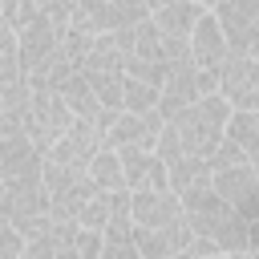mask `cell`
Listing matches in <instances>:
<instances>
[{
    "mask_svg": "<svg viewBox=\"0 0 259 259\" xmlns=\"http://www.w3.org/2000/svg\"><path fill=\"white\" fill-rule=\"evenodd\" d=\"M227 117H231V105H227V97L214 89V93L182 105V109L170 117V125H174V134H178V142H182L186 154L210 158L214 146H219L223 134H227Z\"/></svg>",
    "mask_w": 259,
    "mask_h": 259,
    "instance_id": "cell-1",
    "label": "cell"
},
{
    "mask_svg": "<svg viewBox=\"0 0 259 259\" xmlns=\"http://www.w3.org/2000/svg\"><path fill=\"white\" fill-rule=\"evenodd\" d=\"M45 190H49V214L53 219H77L81 206L101 186L89 178V170H77V166H65V162L45 158Z\"/></svg>",
    "mask_w": 259,
    "mask_h": 259,
    "instance_id": "cell-2",
    "label": "cell"
},
{
    "mask_svg": "<svg viewBox=\"0 0 259 259\" xmlns=\"http://www.w3.org/2000/svg\"><path fill=\"white\" fill-rule=\"evenodd\" d=\"M214 89H219V69H202V65H194V61L170 65V69H166V81H162V101H158V109H162V117L170 121L182 105H190V101H198V97H206V93H214Z\"/></svg>",
    "mask_w": 259,
    "mask_h": 259,
    "instance_id": "cell-3",
    "label": "cell"
},
{
    "mask_svg": "<svg viewBox=\"0 0 259 259\" xmlns=\"http://www.w3.org/2000/svg\"><path fill=\"white\" fill-rule=\"evenodd\" d=\"M73 117H77V113L65 105V97H61L57 89H32V101H28V109H24V134L36 142L40 154H49V146L69 130Z\"/></svg>",
    "mask_w": 259,
    "mask_h": 259,
    "instance_id": "cell-4",
    "label": "cell"
},
{
    "mask_svg": "<svg viewBox=\"0 0 259 259\" xmlns=\"http://www.w3.org/2000/svg\"><path fill=\"white\" fill-rule=\"evenodd\" d=\"M219 93L231 109H259V61L251 53H227L219 65Z\"/></svg>",
    "mask_w": 259,
    "mask_h": 259,
    "instance_id": "cell-5",
    "label": "cell"
},
{
    "mask_svg": "<svg viewBox=\"0 0 259 259\" xmlns=\"http://www.w3.org/2000/svg\"><path fill=\"white\" fill-rule=\"evenodd\" d=\"M214 190L219 198L243 214L247 223L259 219V174H255V162H235V166H219L214 170Z\"/></svg>",
    "mask_w": 259,
    "mask_h": 259,
    "instance_id": "cell-6",
    "label": "cell"
},
{
    "mask_svg": "<svg viewBox=\"0 0 259 259\" xmlns=\"http://www.w3.org/2000/svg\"><path fill=\"white\" fill-rule=\"evenodd\" d=\"M101 146H105V130H97L89 117H73V121H69V130H65V134H61V138L49 146V154H45V158L85 170Z\"/></svg>",
    "mask_w": 259,
    "mask_h": 259,
    "instance_id": "cell-7",
    "label": "cell"
},
{
    "mask_svg": "<svg viewBox=\"0 0 259 259\" xmlns=\"http://www.w3.org/2000/svg\"><path fill=\"white\" fill-rule=\"evenodd\" d=\"M210 8L223 24L227 49L231 53H251V45L259 40V0H219Z\"/></svg>",
    "mask_w": 259,
    "mask_h": 259,
    "instance_id": "cell-8",
    "label": "cell"
},
{
    "mask_svg": "<svg viewBox=\"0 0 259 259\" xmlns=\"http://www.w3.org/2000/svg\"><path fill=\"white\" fill-rule=\"evenodd\" d=\"M16 40H20V61H24V73H36L57 49H61V24L45 12H36L24 28H16Z\"/></svg>",
    "mask_w": 259,
    "mask_h": 259,
    "instance_id": "cell-9",
    "label": "cell"
},
{
    "mask_svg": "<svg viewBox=\"0 0 259 259\" xmlns=\"http://www.w3.org/2000/svg\"><path fill=\"white\" fill-rule=\"evenodd\" d=\"M162 125H166L162 109H150V113L121 109V113H117V121L105 130V146H113V150H121V146H146V150H154V146H158Z\"/></svg>",
    "mask_w": 259,
    "mask_h": 259,
    "instance_id": "cell-10",
    "label": "cell"
},
{
    "mask_svg": "<svg viewBox=\"0 0 259 259\" xmlns=\"http://www.w3.org/2000/svg\"><path fill=\"white\" fill-rule=\"evenodd\" d=\"M227 36H223V24L214 16V8H202V16L194 20L190 28V61L202 65V69H219L227 61Z\"/></svg>",
    "mask_w": 259,
    "mask_h": 259,
    "instance_id": "cell-11",
    "label": "cell"
},
{
    "mask_svg": "<svg viewBox=\"0 0 259 259\" xmlns=\"http://www.w3.org/2000/svg\"><path fill=\"white\" fill-rule=\"evenodd\" d=\"M125 57H130V53L121 49V40H117L113 32H101V36L89 45L81 69H85V73H125Z\"/></svg>",
    "mask_w": 259,
    "mask_h": 259,
    "instance_id": "cell-12",
    "label": "cell"
},
{
    "mask_svg": "<svg viewBox=\"0 0 259 259\" xmlns=\"http://www.w3.org/2000/svg\"><path fill=\"white\" fill-rule=\"evenodd\" d=\"M202 8H206V4H198V0H170L166 8H158V12H150V16H154V24H158L166 36H190V28H194V20L202 16Z\"/></svg>",
    "mask_w": 259,
    "mask_h": 259,
    "instance_id": "cell-13",
    "label": "cell"
},
{
    "mask_svg": "<svg viewBox=\"0 0 259 259\" xmlns=\"http://www.w3.org/2000/svg\"><path fill=\"white\" fill-rule=\"evenodd\" d=\"M57 93L65 97V105H69L77 117H93V113H97V105H101V101H97V93H93V81H89V73H85V69H73Z\"/></svg>",
    "mask_w": 259,
    "mask_h": 259,
    "instance_id": "cell-14",
    "label": "cell"
},
{
    "mask_svg": "<svg viewBox=\"0 0 259 259\" xmlns=\"http://www.w3.org/2000/svg\"><path fill=\"white\" fill-rule=\"evenodd\" d=\"M45 154L36 150V142L28 134H12V138H0V174H16L32 162H40Z\"/></svg>",
    "mask_w": 259,
    "mask_h": 259,
    "instance_id": "cell-15",
    "label": "cell"
},
{
    "mask_svg": "<svg viewBox=\"0 0 259 259\" xmlns=\"http://www.w3.org/2000/svg\"><path fill=\"white\" fill-rule=\"evenodd\" d=\"M89 170V178L101 186V190H125V170H121V154L113 150V146H101L97 154H93V162L85 166Z\"/></svg>",
    "mask_w": 259,
    "mask_h": 259,
    "instance_id": "cell-16",
    "label": "cell"
},
{
    "mask_svg": "<svg viewBox=\"0 0 259 259\" xmlns=\"http://www.w3.org/2000/svg\"><path fill=\"white\" fill-rule=\"evenodd\" d=\"M227 138H235V142L247 150V158L255 162V158H259V109H231V117H227Z\"/></svg>",
    "mask_w": 259,
    "mask_h": 259,
    "instance_id": "cell-17",
    "label": "cell"
},
{
    "mask_svg": "<svg viewBox=\"0 0 259 259\" xmlns=\"http://www.w3.org/2000/svg\"><path fill=\"white\" fill-rule=\"evenodd\" d=\"M73 69H81V65H77L65 49H57V53L36 69V73H28V85H32V89H61V85H65V77H69Z\"/></svg>",
    "mask_w": 259,
    "mask_h": 259,
    "instance_id": "cell-18",
    "label": "cell"
},
{
    "mask_svg": "<svg viewBox=\"0 0 259 259\" xmlns=\"http://www.w3.org/2000/svg\"><path fill=\"white\" fill-rule=\"evenodd\" d=\"M24 61H20V40H16V28L12 24H0V85H12V81H24Z\"/></svg>",
    "mask_w": 259,
    "mask_h": 259,
    "instance_id": "cell-19",
    "label": "cell"
},
{
    "mask_svg": "<svg viewBox=\"0 0 259 259\" xmlns=\"http://www.w3.org/2000/svg\"><path fill=\"white\" fill-rule=\"evenodd\" d=\"M158 101H162V85L125 73V97H121L125 109H134V113H150V109H158Z\"/></svg>",
    "mask_w": 259,
    "mask_h": 259,
    "instance_id": "cell-20",
    "label": "cell"
},
{
    "mask_svg": "<svg viewBox=\"0 0 259 259\" xmlns=\"http://www.w3.org/2000/svg\"><path fill=\"white\" fill-rule=\"evenodd\" d=\"M134 243H138V255L142 259H166V255H178L170 235L158 231V227H134Z\"/></svg>",
    "mask_w": 259,
    "mask_h": 259,
    "instance_id": "cell-21",
    "label": "cell"
},
{
    "mask_svg": "<svg viewBox=\"0 0 259 259\" xmlns=\"http://www.w3.org/2000/svg\"><path fill=\"white\" fill-rule=\"evenodd\" d=\"M93 81V93L101 105H113V109H125L121 97H125V73H89Z\"/></svg>",
    "mask_w": 259,
    "mask_h": 259,
    "instance_id": "cell-22",
    "label": "cell"
},
{
    "mask_svg": "<svg viewBox=\"0 0 259 259\" xmlns=\"http://www.w3.org/2000/svg\"><path fill=\"white\" fill-rule=\"evenodd\" d=\"M146 16H150L146 0H109V32L134 28V24H142Z\"/></svg>",
    "mask_w": 259,
    "mask_h": 259,
    "instance_id": "cell-23",
    "label": "cell"
},
{
    "mask_svg": "<svg viewBox=\"0 0 259 259\" xmlns=\"http://www.w3.org/2000/svg\"><path fill=\"white\" fill-rule=\"evenodd\" d=\"M109 206H113V190H97V194L81 206L77 223H81V227H93V231H105V223H109Z\"/></svg>",
    "mask_w": 259,
    "mask_h": 259,
    "instance_id": "cell-24",
    "label": "cell"
},
{
    "mask_svg": "<svg viewBox=\"0 0 259 259\" xmlns=\"http://www.w3.org/2000/svg\"><path fill=\"white\" fill-rule=\"evenodd\" d=\"M101 247H105V231L77 227V239H73V259H101Z\"/></svg>",
    "mask_w": 259,
    "mask_h": 259,
    "instance_id": "cell-25",
    "label": "cell"
},
{
    "mask_svg": "<svg viewBox=\"0 0 259 259\" xmlns=\"http://www.w3.org/2000/svg\"><path fill=\"white\" fill-rule=\"evenodd\" d=\"M32 16H36V0H0V24L24 28Z\"/></svg>",
    "mask_w": 259,
    "mask_h": 259,
    "instance_id": "cell-26",
    "label": "cell"
},
{
    "mask_svg": "<svg viewBox=\"0 0 259 259\" xmlns=\"http://www.w3.org/2000/svg\"><path fill=\"white\" fill-rule=\"evenodd\" d=\"M125 73L130 77H142V81H154V85H162L166 81V65L162 61H150V57H125Z\"/></svg>",
    "mask_w": 259,
    "mask_h": 259,
    "instance_id": "cell-27",
    "label": "cell"
},
{
    "mask_svg": "<svg viewBox=\"0 0 259 259\" xmlns=\"http://www.w3.org/2000/svg\"><path fill=\"white\" fill-rule=\"evenodd\" d=\"M235 162H251V158H247V150H243L235 138H227V134H223V142H219V146H214V154H210V166L219 170V166H235Z\"/></svg>",
    "mask_w": 259,
    "mask_h": 259,
    "instance_id": "cell-28",
    "label": "cell"
},
{
    "mask_svg": "<svg viewBox=\"0 0 259 259\" xmlns=\"http://www.w3.org/2000/svg\"><path fill=\"white\" fill-rule=\"evenodd\" d=\"M20 255H24V235L8 219H0V259H20Z\"/></svg>",
    "mask_w": 259,
    "mask_h": 259,
    "instance_id": "cell-29",
    "label": "cell"
},
{
    "mask_svg": "<svg viewBox=\"0 0 259 259\" xmlns=\"http://www.w3.org/2000/svg\"><path fill=\"white\" fill-rule=\"evenodd\" d=\"M101 259H142V255H138V243L134 239H105Z\"/></svg>",
    "mask_w": 259,
    "mask_h": 259,
    "instance_id": "cell-30",
    "label": "cell"
},
{
    "mask_svg": "<svg viewBox=\"0 0 259 259\" xmlns=\"http://www.w3.org/2000/svg\"><path fill=\"white\" fill-rule=\"evenodd\" d=\"M182 255H223V247H219V243H214L210 235H198V231H194Z\"/></svg>",
    "mask_w": 259,
    "mask_h": 259,
    "instance_id": "cell-31",
    "label": "cell"
},
{
    "mask_svg": "<svg viewBox=\"0 0 259 259\" xmlns=\"http://www.w3.org/2000/svg\"><path fill=\"white\" fill-rule=\"evenodd\" d=\"M24 134V113L20 109H0V138Z\"/></svg>",
    "mask_w": 259,
    "mask_h": 259,
    "instance_id": "cell-32",
    "label": "cell"
},
{
    "mask_svg": "<svg viewBox=\"0 0 259 259\" xmlns=\"http://www.w3.org/2000/svg\"><path fill=\"white\" fill-rule=\"evenodd\" d=\"M251 255H259V219H251Z\"/></svg>",
    "mask_w": 259,
    "mask_h": 259,
    "instance_id": "cell-33",
    "label": "cell"
},
{
    "mask_svg": "<svg viewBox=\"0 0 259 259\" xmlns=\"http://www.w3.org/2000/svg\"><path fill=\"white\" fill-rule=\"evenodd\" d=\"M166 4H170V0H146V8H150V12H158V8H166Z\"/></svg>",
    "mask_w": 259,
    "mask_h": 259,
    "instance_id": "cell-34",
    "label": "cell"
},
{
    "mask_svg": "<svg viewBox=\"0 0 259 259\" xmlns=\"http://www.w3.org/2000/svg\"><path fill=\"white\" fill-rule=\"evenodd\" d=\"M0 109H8V101H4V85H0Z\"/></svg>",
    "mask_w": 259,
    "mask_h": 259,
    "instance_id": "cell-35",
    "label": "cell"
},
{
    "mask_svg": "<svg viewBox=\"0 0 259 259\" xmlns=\"http://www.w3.org/2000/svg\"><path fill=\"white\" fill-rule=\"evenodd\" d=\"M251 57H255V61H259V40H255V45H251Z\"/></svg>",
    "mask_w": 259,
    "mask_h": 259,
    "instance_id": "cell-36",
    "label": "cell"
},
{
    "mask_svg": "<svg viewBox=\"0 0 259 259\" xmlns=\"http://www.w3.org/2000/svg\"><path fill=\"white\" fill-rule=\"evenodd\" d=\"M198 4H206V8H210V0H198Z\"/></svg>",
    "mask_w": 259,
    "mask_h": 259,
    "instance_id": "cell-37",
    "label": "cell"
},
{
    "mask_svg": "<svg viewBox=\"0 0 259 259\" xmlns=\"http://www.w3.org/2000/svg\"><path fill=\"white\" fill-rule=\"evenodd\" d=\"M255 174H259V158H255Z\"/></svg>",
    "mask_w": 259,
    "mask_h": 259,
    "instance_id": "cell-38",
    "label": "cell"
},
{
    "mask_svg": "<svg viewBox=\"0 0 259 259\" xmlns=\"http://www.w3.org/2000/svg\"><path fill=\"white\" fill-rule=\"evenodd\" d=\"M210 4H219V0H210Z\"/></svg>",
    "mask_w": 259,
    "mask_h": 259,
    "instance_id": "cell-39",
    "label": "cell"
}]
</instances>
